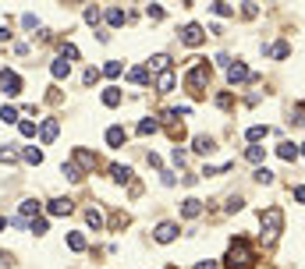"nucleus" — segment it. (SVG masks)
I'll return each instance as SVG.
<instances>
[{"label": "nucleus", "mask_w": 305, "mask_h": 269, "mask_svg": "<svg viewBox=\"0 0 305 269\" xmlns=\"http://www.w3.org/2000/svg\"><path fill=\"white\" fill-rule=\"evenodd\" d=\"M0 121H4V124H14V121H18V110H14V106H0Z\"/></svg>", "instance_id": "obj_29"}, {"label": "nucleus", "mask_w": 305, "mask_h": 269, "mask_svg": "<svg viewBox=\"0 0 305 269\" xmlns=\"http://www.w3.org/2000/svg\"><path fill=\"white\" fill-rule=\"evenodd\" d=\"M74 206H71V199H50V206H46V213L50 216H68Z\"/></svg>", "instance_id": "obj_10"}, {"label": "nucleus", "mask_w": 305, "mask_h": 269, "mask_svg": "<svg viewBox=\"0 0 305 269\" xmlns=\"http://www.w3.org/2000/svg\"><path fill=\"white\" fill-rule=\"evenodd\" d=\"M86 223H89L92 230H100V227H103V213H100V209H86Z\"/></svg>", "instance_id": "obj_24"}, {"label": "nucleus", "mask_w": 305, "mask_h": 269, "mask_svg": "<svg viewBox=\"0 0 305 269\" xmlns=\"http://www.w3.org/2000/svg\"><path fill=\"white\" fill-rule=\"evenodd\" d=\"M82 78H86V85H96V78H100V71H96V67H86V74H82Z\"/></svg>", "instance_id": "obj_35"}, {"label": "nucleus", "mask_w": 305, "mask_h": 269, "mask_svg": "<svg viewBox=\"0 0 305 269\" xmlns=\"http://www.w3.org/2000/svg\"><path fill=\"white\" fill-rule=\"evenodd\" d=\"M206 39V28L202 25H184V32H181V43L184 46H199Z\"/></svg>", "instance_id": "obj_6"}, {"label": "nucleus", "mask_w": 305, "mask_h": 269, "mask_svg": "<svg viewBox=\"0 0 305 269\" xmlns=\"http://www.w3.org/2000/svg\"><path fill=\"white\" fill-rule=\"evenodd\" d=\"M202 209H206V206H202V199H184V202H181V216H184V220L202 216Z\"/></svg>", "instance_id": "obj_7"}, {"label": "nucleus", "mask_w": 305, "mask_h": 269, "mask_svg": "<svg viewBox=\"0 0 305 269\" xmlns=\"http://www.w3.org/2000/svg\"><path fill=\"white\" fill-rule=\"evenodd\" d=\"M184 85H188V92H192V96H202L206 85H210V64H196L192 71L184 74Z\"/></svg>", "instance_id": "obj_2"}, {"label": "nucleus", "mask_w": 305, "mask_h": 269, "mask_svg": "<svg viewBox=\"0 0 305 269\" xmlns=\"http://www.w3.org/2000/svg\"><path fill=\"white\" fill-rule=\"evenodd\" d=\"M266 135H270V128H266V124H256V128H248V142H262Z\"/></svg>", "instance_id": "obj_26"}, {"label": "nucleus", "mask_w": 305, "mask_h": 269, "mask_svg": "<svg viewBox=\"0 0 305 269\" xmlns=\"http://www.w3.org/2000/svg\"><path fill=\"white\" fill-rule=\"evenodd\" d=\"M262 156H266L262 145H248V149H245V160H248V163H262Z\"/></svg>", "instance_id": "obj_22"}, {"label": "nucleus", "mask_w": 305, "mask_h": 269, "mask_svg": "<svg viewBox=\"0 0 305 269\" xmlns=\"http://www.w3.org/2000/svg\"><path fill=\"white\" fill-rule=\"evenodd\" d=\"M160 131V121L156 117H142L138 121V135H156Z\"/></svg>", "instance_id": "obj_15"}, {"label": "nucleus", "mask_w": 305, "mask_h": 269, "mask_svg": "<svg viewBox=\"0 0 305 269\" xmlns=\"http://www.w3.org/2000/svg\"><path fill=\"white\" fill-rule=\"evenodd\" d=\"M103 74H106V78H118V74H121V64H118V60H106V64H103Z\"/></svg>", "instance_id": "obj_31"}, {"label": "nucleus", "mask_w": 305, "mask_h": 269, "mask_svg": "<svg viewBox=\"0 0 305 269\" xmlns=\"http://www.w3.org/2000/svg\"><path fill=\"white\" fill-rule=\"evenodd\" d=\"M224 266L227 269H252L256 266V248L245 238H234L231 248H227V255H224Z\"/></svg>", "instance_id": "obj_1"}, {"label": "nucleus", "mask_w": 305, "mask_h": 269, "mask_svg": "<svg viewBox=\"0 0 305 269\" xmlns=\"http://www.w3.org/2000/svg\"><path fill=\"white\" fill-rule=\"evenodd\" d=\"M152 238H156L160 245H170V241L178 238V223H160V227H156V234H152Z\"/></svg>", "instance_id": "obj_8"}, {"label": "nucleus", "mask_w": 305, "mask_h": 269, "mask_svg": "<svg viewBox=\"0 0 305 269\" xmlns=\"http://www.w3.org/2000/svg\"><path fill=\"white\" fill-rule=\"evenodd\" d=\"M294 199H298V202H305V184H302V188H294Z\"/></svg>", "instance_id": "obj_41"}, {"label": "nucleus", "mask_w": 305, "mask_h": 269, "mask_svg": "<svg viewBox=\"0 0 305 269\" xmlns=\"http://www.w3.org/2000/svg\"><path fill=\"white\" fill-rule=\"evenodd\" d=\"M110 177L118 181V184H128V181H132V167H121V163H114V167H110Z\"/></svg>", "instance_id": "obj_13"}, {"label": "nucleus", "mask_w": 305, "mask_h": 269, "mask_svg": "<svg viewBox=\"0 0 305 269\" xmlns=\"http://www.w3.org/2000/svg\"><path fill=\"white\" fill-rule=\"evenodd\" d=\"M68 248H71V252H86V234L71 230V234H68Z\"/></svg>", "instance_id": "obj_16"}, {"label": "nucleus", "mask_w": 305, "mask_h": 269, "mask_svg": "<svg viewBox=\"0 0 305 269\" xmlns=\"http://www.w3.org/2000/svg\"><path fill=\"white\" fill-rule=\"evenodd\" d=\"M277 156H280V160H288V163H294V156H298V149H294L291 142H280V145H277Z\"/></svg>", "instance_id": "obj_18"}, {"label": "nucleus", "mask_w": 305, "mask_h": 269, "mask_svg": "<svg viewBox=\"0 0 305 269\" xmlns=\"http://www.w3.org/2000/svg\"><path fill=\"white\" fill-rule=\"evenodd\" d=\"M124 138H128V131H124V128H106V145H110V149H121V145H124Z\"/></svg>", "instance_id": "obj_11"}, {"label": "nucleus", "mask_w": 305, "mask_h": 269, "mask_svg": "<svg viewBox=\"0 0 305 269\" xmlns=\"http://www.w3.org/2000/svg\"><path fill=\"white\" fill-rule=\"evenodd\" d=\"M227 82H231V85H245V82H252V71L242 60H234L231 67H227Z\"/></svg>", "instance_id": "obj_5"}, {"label": "nucleus", "mask_w": 305, "mask_h": 269, "mask_svg": "<svg viewBox=\"0 0 305 269\" xmlns=\"http://www.w3.org/2000/svg\"><path fill=\"white\" fill-rule=\"evenodd\" d=\"M57 131H60V124H57V117H46V121H43V128H40V138H43V142L50 145V142L57 138Z\"/></svg>", "instance_id": "obj_9"}, {"label": "nucleus", "mask_w": 305, "mask_h": 269, "mask_svg": "<svg viewBox=\"0 0 305 269\" xmlns=\"http://www.w3.org/2000/svg\"><path fill=\"white\" fill-rule=\"evenodd\" d=\"M213 11H216L220 18H231V14H234V7H231V4H213Z\"/></svg>", "instance_id": "obj_33"}, {"label": "nucleus", "mask_w": 305, "mask_h": 269, "mask_svg": "<svg viewBox=\"0 0 305 269\" xmlns=\"http://www.w3.org/2000/svg\"><path fill=\"white\" fill-rule=\"evenodd\" d=\"M0 163H8V167L14 163V152H11V149H4V145H0Z\"/></svg>", "instance_id": "obj_36"}, {"label": "nucleus", "mask_w": 305, "mask_h": 269, "mask_svg": "<svg viewBox=\"0 0 305 269\" xmlns=\"http://www.w3.org/2000/svg\"><path fill=\"white\" fill-rule=\"evenodd\" d=\"M4 227H8V220H4V216H0V230H4Z\"/></svg>", "instance_id": "obj_44"}, {"label": "nucleus", "mask_w": 305, "mask_h": 269, "mask_svg": "<svg viewBox=\"0 0 305 269\" xmlns=\"http://www.w3.org/2000/svg\"><path fill=\"white\" fill-rule=\"evenodd\" d=\"M256 181H259V184H274V170L259 167V170H256Z\"/></svg>", "instance_id": "obj_32"}, {"label": "nucleus", "mask_w": 305, "mask_h": 269, "mask_svg": "<svg viewBox=\"0 0 305 269\" xmlns=\"http://www.w3.org/2000/svg\"><path fill=\"white\" fill-rule=\"evenodd\" d=\"M149 67L164 74V71H170V57H167V53H156V57H152V60H149Z\"/></svg>", "instance_id": "obj_19"}, {"label": "nucleus", "mask_w": 305, "mask_h": 269, "mask_svg": "<svg viewBox=\"0 0 305 269\" xmlns=\"http://www.w3.org/2000/svg\"><path fill=\"white\" fill-rule=\"evenodd\" d=\"M170 160H174V167H184V152H181V149H174V156H170Z\"/></svg>", "instance_id": "obj_39"}, {"label": "nucleus", "mask_w": 305, "mask_h": 269, "mask_svg": "<svg viewBox=\"0 0 305 269\" xmlns=\"http://www.w3.org/2000/svg\"><path fill=\"white\" fill-rule=\"evenodd\" d=\"M4 39H11V32H8V25H0V43Z\"/></svg>", "instance_id": "obj_42"}, {"label": "nucleus", "mask_w": 305, "mask_h": 269, "mask_svg": "<svg viewBox=\"0 0 305 269\" xmlns=\"http://www.w3.org/2000/svg\"><path fill=\"white\" fill-rule=\"evenodd\" d=\"M50 71H54V78H68V74H71V64H68V60H60V57H57V60H54V64H50Z\"/></svg>", "instance_id": "obj_20"}, {"label": "nucleus", "mask_w": 305, "mask_h": 269, "mask_svg": "<svg viewBox=\"0 0 305 269\" xmlns=\"http://www.w3.org/2000/svg\"><path fill=\"white\" fill-rule=\"evenodd\" d=\"M174 82H178V78H174V71H164V74H160V82H156V85H160L156 92H170V89H174Z\"/></svg>", "instance_id": "obj_23"}, {"label": "nucleus", "mask_w": 305, "mask_h": 269, "mask_svg": "<svg viewBox=\"0 0 305 269\" xmlns=\"http://www.w3.org/2000/svg\"><path fill=\"white\" fill-rule=\"evenodd\" d=\"M192 145H196V152H213V149H216L210 135H196V138H192Z\"/></svg>", "instance_id": "obj_17"}, {"label": "nucleus", "mask_w": 305, "mask_h": 269, "mask_svg": "<svg viewBox=\"0 0 305 269\" xmlns=\"http://www.w3.org/2000/svg\"><path fill=\"white\" fill-rule=\"evenodd\" d=\"M259 223H262V234H266V241H277V234H280V227H284V213L277 209V206H270L262 216H259Z\"/></svg>", "instance_id": "obj_3"}, {"label": "nucleus", "mask_w": 305, "mask_h": 269, "mask_svg": "<svg viewBox=\"0 0 305 269\" xmlns=\"http://www.w3.org/2000/svg\"><path fill=\"white\" fill-rule=\"evenodd\" d=\"M0 89H4L8 96H18V92H22V78H18V71L0 67Z\"/></svg>", "instance_id": "obj_4"}, {"label": "nucleus", "mask_w": 305, "mask_h": 269, "mask_svg": "<svg viewBox=\"0 0 305 269\" xmlns=\"http://www.w3.org/2000/svg\"><path fill=\"white\" fill-rule=\"evenodd\" d=\"M128 78H132L135 85H149V71H146V67H132V71H128Z\"/></svg>", "instance_id": "obj_21"}, {"label": "nucleus", "mask_w": 305, "mask_h": 269, "mask_svg": "<svg viewBox=\"0 0 305 269\" xmlns=\"http://www.w3.org/2000/svg\"><path fill=\"white\" fill-rule=\"evenodd\" d=\"M196 269H216V262H210V259H206V262H199Z\"/></svg>", "instance_id": "obj_43"}, {"label": "nucleus", "mask_w": 305, "mask_h": 269, "mask_svg": "<svg viewBox=\"0 0 305 269\" xmlns=\"http://www.w3.org/2000/svg\"><path fill=\"white\" fill-rule=\"evenodd\" d=\"M18 128H22V135H36V124H32V121H22Z\"/></svg>", "instance_id": "obj_38"}, {"label": "nucleus", "mask_w": 305, "mask_h": 269, "mask_svg": "<svg viewBox=\"0 0 305 269\" xmlns=\"http://www.w3.org/2000/svg\"><path fill=\"white\" fill-rule=\"evenodd\" d=\"M124 21H128V14H124L121 7H106V25L118 28V25H124Z\"/></svg>", "instance_id": "obj_14"}, {"label": "nucleus", "mask_w": 305, "mask_h": 269, "mask_svg": "<svg viewBox=\"0 0 305 269\" xmlns=\"http://www.w3.org/2000/svg\"><path fill=\"white\" fill-rule=\"evenodd\" d=\"M60 60H68V64L78 60V46H74V43H64V46H60Z\"/></svg>", "instance_id": "obj_25"}, {"label": "nucleus", "mask_w": 305, "mask_h": 269, "mask_svg": "<svg viewBox=\"0 0 305 269\" xmlns=\"http://www.w3.org/2000/svg\"><path fill=\"white\" fill-rule=\"evenodd\" d=\"M146 14H149L152 21H160V18H164V7H156V4H149V7H146Z\"/></svg>", "instance_id": "obj_34"}, {"label": "nucleus", "mask_w": 305, "mask_h": 269, "mask_svg": "<svg viewBox=\"0 0 305 269\" xmlns=\"http://www.w3.org/2000/svg\"><path fill=\"white\" fill-rule=\"evenodd\" d=\"M103 103H106V106H118V103H121V89H106V92H103Z\"/></svg>", "instance_id": "obj_30"}, {"label": "nucleus", "mask_w": 305, "mask_h": 269, "mask_svg": "<svg viewBox=\"0 0 305 269\" xmlns=\"http://www.w3.org/2000/svg\"><path fill=\"white\" fill-rule=\"evenodd\" d=\"M36 213H40V202H36V199H25V202H22V220H25V216H36Z\"/></svg>", "instance_id": "obj_28"}, {"label": "nucleus", "mask_w": 305, "mask_h": 269, "mask_svg": "<svg viewBox=\"0 0 305 269\" xmlns=\"http://www.w3.org/2000/svg\"><path fill=\"white\" fill-rule=\"evenodd\" d=\"M60 170H64V177H68V181H74V184H78V181H82V170H78V167H74V163H64Z\"/></svg>", "instance_id": "obj_27"}, {"label": "nucleus", "mask_w": 305, "mask_h": 269, "mask_svg": "<svg viewBox=\"0 0 305 269\" xmlns=\"http://www.w3.org/2000/svg\"><path fill=\"white\" fill-rule=\"evenodd\" d=\"M22 160H25V163H32V167H40V163H43V149L25 145V149H22Z\"/></svg>", "instance_id": "obj_12"}, {"label": "nucleus", "mask_w": 305, "mask_h": 269, "mask_svg": "<svg viewBox=\"0 0 305 269\" xmlns=\"http://www.w3.org/2000/svg\"><path fill=\"white\" fill-rule=\"evenodd\" d=\"M22 25H25V28H36L40 21H36V14H25V18H22Z\"/></svg>", "instance_id": "obj_40"}, {"label": "nucleus", "mask_w": 305, "mask_h": 269, "mask_svg": "<svg viewBox=\"0 0 305 269\" xmlns=\"http://www.w3.org/2000/svg\"><path fill=\"white\" fill-rule=\"evenodd\" d=\"M302 152H305V145H302Z\"/></svg>", "instance_id": "obj_45"}, {"label": "nucleus", "mask_w": 305, "mask_h": 269, "mask_svg": "<svg viewBox=\"0 0 305 269\" xmlns=\"http://www.w3.org/2000/svg\"><path fill=\"white\" fill-rule=\"evenodd\" d=\"M28 230H36V234H46V220H32Z\"/></svg>", "instance_id": "obj_37"}]
</instances>
